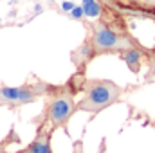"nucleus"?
Returning <instances> with one entry per match:
<instances>
[{
    "label": "nucleus",
    "instance_id": "f257e3e1",
    "mask_svg": "<svg viewBox=\"0 0 155 153\" xmlns=\"http://www.w3.org/2000/svg\"><path fill=\"white\" fill-rule=\"evenodd\" d=\"M79 90H81V85L76 86L74 81H69L67 85H60V86L52 85V88L45 96V106L40 117L41 122L49 124L52 130H58V128L67 130V122L78 112L76 94Z\"/></svg>",
    "mask_w": 155,
    "mask_h": 153
},
{
    "label": "nucleus",
    "instance_id": "f03ea898",
    "mask_svg": "<svg viewBox=\"0 0 155 153\" xmlns=\"http://www.w3.org/2000/svg\"><path fill=\"white\" fill-rule=\"evenodd\" d=\"M88 27V36L87 43L92 49L94 58L99 54H121L123 50L139 47L137 41L126 33H121L119 29L112 27L108 22L105 20H94V22H87Z\"/></svg>",
    "mask_w": 155,
    "mask_h": 153
},
{
    "label": "nucleus",
    "instance_id": "7ed1b4c3",
    "mask_svg": "<svg viewBox=\"0 0 155 153\" xmlns=\"http://www.w3.org/2000/svg\"><path fill=\"white\" fill-rule=\"evenodd\" d=\"M83 97L78 101V110L97 114L114 105L123 94V88L108 79H83Z\"/></svg>",
    "mask_w": 155,
    "mask_h": 153
},
{
    "label": "nucleus",
    "instance_id": "20e7f679",
    "mask_svg": "<svg viewBox=\"0 0 155 153\" xmlns=\"http://www.w3.org/2000/svg\"><path fill=\"white\" fill-rule=\"evenodd\" d=\"M52 85L35 81L25 83L22 86H4L0 85V106H22L38 101L40 97H45Z\"/></svg>",
    "mask_w": 155,
    "mask_h": 153
},
{
    "label": "nucleus",
    "instance_id": "39448f33",
    "mask_svg": "<svg viewBox=\"0 0 155 153\" xmlns=\"http://www.w3.org/2000/svg\"><path fill=\"white\" fill-rule=\"evenodd\" d=\"M52 128L45 122H40L38 130H36V137L27 144V148H22L20 153H52L51 148V135H52Z\"/></svg>",
    "mask_w": 155,
    "mask_h": 153
},
{
    "label": "nucleus",
    "instance_id": "423d86ee",
    "mask_svg": "<svg viewBox=\"0 0 155 153\" xmlns=\"http://www.w3.org/2000/svg\"><path fill=\"white\" fill-rule=\"evenodd\" d=\"M119 56H121V60L128 65V69H130L132 72H139L141 63H143V50H141V47H134V49L123 50Z\"/></svg>",
    "mask_w": 155,
    "mask_h": 153
},
{
    "label": "nucleus",
    "instance_id": "0eeeda50",
    "mask_svg": "<svg viewBox=\"0 0 155 153\" xmlns=\"http://www.w3.org/2000/svg\"><path fill=\"white\" fill-rule=\"evenodd\" d=\"M81 7L87 18L90 20H103L105 15V5L101 0H81Z\"/></svg>",
    "mask_w": 155,
    "mask_h": 153
},
{
    "label": "nucleus",
    "instance_id": "6e6552de",
    "mask_svg": "<svg viewBox=\"0 0 155 153\" xmlns=\"http://www.w3.org/2000/svg\"><path fill=\"white\" fill-rule=\"evenodd\" d=\"M71 16L74 20H85V13H83V7H74L71 11Z\"/></svg>",
    "mask_w": 155,
    "mask_h": 153
},
{
    "label": "nucleus",
    "instance_id": "1a4fd4ad",
    "mask_svg": "<svg viewBox=\"0 0 155 153\" xmlns=\"http://www.w3.org/2000/svg\"><path fill=\"white\" fill-rule=\"evenodd\" d=\"M63 9H65V11H72V9H74L72 2H63Z\"/></svg>",
    "mask_w": 155,
    "mask_h": 153
},
{
    "label": "nucleus",
    "instance_id": "9d476101",
    "mask_svg": "<svg viewBox=\"0 0 155 153\" xmlns=\"http://www.w3.org/2000/svg\"><path fill=\"white\" fill-rule=\"evenodd\" d=\"M0 153H9V151H5V148H4V144H0ZM16 153H20V151H16Z\"/></svg>",
    "mask_w": 155,
    "mask_h": 153
},
{
    "label": "nucleus",
    "instance_id": "9b49d317",
    "mask_svg": "<svg viewBox=\"0 0 155 153\" xmlns=\"http://www.w3.org/2000/svg\"><path fill=\"white\" fill-rule=\"evenodd\" d=\"M153 72H155V70H153Z\"/></svg>",
    "mask_w": 155,
    "mask_h": 153
}]
</instances>
